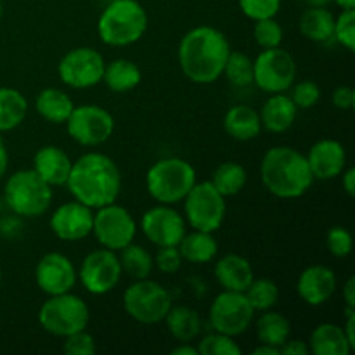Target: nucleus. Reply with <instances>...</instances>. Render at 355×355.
I'll return each mask as SVG.
<instances>
[{"instance_id": "obj_1", "label": "nucleus", "mask_w": 355, "mask_h": 355, "mask_svg": "<svg viewBox=\"0 0 355 355\" xmlns=\"http://www.w3.org/2000/svg\"><path fill=\"white\" fill-rule=\"evenodd\" d=\"M66 186L76 201L97 210L118 200L121 173L116 163L104 153H85L73 162Z\"/></svg>"}, {"instance_id": "obj_2", "label": "nucleus", "mask_w": 355, "mask_h": 355, "mask_svg": "<svg viewBox=\"0 0 355 355\" xmlns=\"http://www.w3.org/2000/svg\"><path fill=\"white\" fill-rule=\"evenodd\" d=\"M231 44L214 26H196L187 31L179 44V64L186 78L198 85L217 82L224 73Z\"/></svg>"}, {"instance_id": "obj_3", "label": "nucleus", "mask_w": 355, "mask_h": 355, "mask_svg": "<svg viewBox=\"0 0 355 355\" xmlns=\"http://www.w3.org/2000/svg\"><path fill=\"white\" fill-rule=\"evenodd\" d=\"M260 177L266 189L281 200L304 196L314 182L305 155L290 146H276L263 155Z\"/></svg>"}, {"instance_id": "obj_4", "label": "nucleus", "mask_w": 355, "mask_h": 355, "mask_svg": "<svg viewBox=\"0 0 355 355\" xmlns=\"http://www.w3.org/2000/svg\"><path fill=\"white\" fill-rule=\"evenodd\" d=\"M148 12L137 0H111L97 21L99 38L110 47H127L144 37Z\"/></svg>"}, {"instance_id": "obj_5", "label": "nucleus", "mask_w": 355, "mask_h": 355, "mask_svg": "<svg viewBox=\"0 0 355 355\" xmlns=\"http://www.w3.org/2000/svg\"><path fill=\"white\" fill-rule=\"evenodd\" d=\"M196 184V170L182 158H163L149 166L146 186L153 200L159 205H175L184 201Z\"/></svg>"}, {"instance_id": "obj_6", "label": "nucleus", "mask_w": 355, "mask_h": 355, "mask_svg": "<svg viewBox=\"0 0 355 355\" xmlns=\"http://www.w3.org/2000/svg\"><path fill=\"white\" fill-rule=\"evenodd\" d=\"M3 198L17 217L35 218L51 207L52 187L33 168L17 170L7 179Z\"/></svg>"}, {"instance_id": "obj_7", "label": "nucleus", "mask_w": 355, "mask_h": 355, "mask_svg": "<svg viewBox=\"0 0 355 355\" xmlns=\"http://www.w3.org/2000/svg\"><path fill=\"white\" fill-rule=\"evenodd\" d=\"M90 321L89 305L71 291L61 295H52L42 304L38 311V322L49 335L66 338L87 329Z\"/></svg>"}, {"instance_id": "obj_8", "label": "nucleus", "mask_w": 355, "mask_h": 355, "mask_svg": "<svg viewBox=\"0 0 355 355\" xmlns=\"http://www.w3.org/2000/svg\"><path fill=\"white\" fill-rule=\"evenodd\" d=\"M172 295L156 281L137 279L125 290L123 309L141 324H158L172 307Z\"/></svg>"}, {"instance_id": "obj_9", "label": "nucleus", "mask_w": 355, "mask_h": 355, "mask_svg": "<svg viewBox=\"0 0 355 355\" xmlns=\"http://www.w3.org/2000/svg\"><path fill=\"white\" fill-rule=\"evenodd\" d=\"M186 222L194 231L215 232L224 224L227 205L225 198L215 189L210 180L194 184L193 189L184 198Z\"/></svg>"}, {"instance_id": "obj_10", "label": "nucleus", "mask_w": 355, "mask_h": 355, "mask_svg": "<svg viewBox=\"0 0 355 355\" xmlns=\"http://www.w3.org/2000/svg\"><path fill=\"white\" fill-rule=\"evenodd\" d=\"M297 78V62L281 47L263 49L253 61V83L267 94L286 92Z\"/></svg>"}, {"instance_id": "obj_11", "label": "nucleus", "mask_w": 355, "mask_h": 355, "mask_svg": "<svg viewBox=\"0 0 355 355\" xmlns=\"http://www.w3.org/2000/svg\"><path fill=\"white\" fill-rule=\"evenodd\" d=\"M92 234L103 248L120 252L127 245L134 243L137 234V224L127 208L116 205V201L106 207L97 208L94 214Z\"/></svg>"}, {"instance_id": "obj_12", "label": "nucleus", "mask_w": 355, "mask_h": 355, "mask_svg": "<svg viewBox=\"0 0 355 355\" xmlns=\"http://www.w3.org/2000/svg\"><path fill=\"white\" fill-rule=\"evenodd\" d=\"M66 130L75 142L94 148L104 144L113 135L114 118L97 104H82L73 107L66 120Z\"/></svg>"}, {"instance_id": "obj_13", "label": "nucleus", "mask_w": 355, "mask_h": 355, "mask_svg": "<svg viewBox=\"0 0 355 355\" xmlns=\"http://www.w3.org/2000/svg\"><path fill=\"white\" fill-rule=\"evenodd\" d=\"M255 311L241 291L224 290L210 305V324L215 331L239 336L252 326Z\"/></svg>"}, {"instance_id": "obj_14", "label": "nucleus", "mask_w": 355, "mask_h": 355, "mask_svg": "<svg viewBox=\"0 0 355 355\" xmlns=\"http://www.w3.org/2000/svg\"><path fill=\"white\" fill-rule=\"evenodd\" d=\"M106 62L101 52L92 47H76L62 55L58 75L71 89H90L103 82Z\"/></svg>"}, {"instance_id": "obj_15", "label": "nucleus", "mask_w": 355, "mask_h": 355, "mask_svg": "<svg viewBox=\"0 0 355 355\" xmlns=\"http://www.w3.org/2000/svg\"><path fill=\"white\" fill-rule=\"evenodd\" d=\"M120 259L113 250L99 248L82 260L78 279L90 295H106L118 286L121 279Z\"/></svg>"}, {"instance_id": "obj_16", "label": "nucleus", "mask_w": 355, "mask_h": 355, "mask_svg": "<svg viewBox=\"0 0 355 355\" xmlns=\"http://www.w3.org/2000/svg\"><path fill=\"white\" fill-rule=\"evenodd\" d=\"M141 229L148 241L162 246H179L187 231V222L172 205H158L142 215Z\"/></svg>"}, {"instance_id": "obj_17", "label": "nucleus", "mask_w": 355, "mask_h": 355, "mask_svg": "<svg viewBox=\"0 0 355 355\" xmlns=\"http://www.w3.org/2000/svg\"><path fill=\"white\" fill-rule=\"evenodd\" d=\"M35 281L45 295L52 297L71 291L78 281V272L68 257L51 252L38 260L35 267Z\"/></svg>"}, {"instance_id": "obj_18", "label": "nucleus", "mask_w": 355, "mask_h": 355, "mask_svg": "<svg viewBox=\"0 0 355 355\" xmlns=\"http://www.w3.org/2000/svg\"><path fill=\"white\" fill-rule=\"evenodd\" d=\"M94 214L92 208L80 201H69L55 208L51 215V231L61 241H82L92 234Z\"/></svg>"}, {"instance_id": "obj_19", "label": "nucleus", "mask_w": 355, "mask_h": 355, "mask_svg": "<svg viewBox=\"0 0 355 355\" xmlns=\"http://www.w3.org/2000/svg\"><path fill=\"white\" fill-rule=\"evenodd\" d=\"M311 172L318 180H331L342 175L347 166V151L335 139H321L314 142L305 155Z\"/></svg>"}, {"instance_id": "obj_20", "label": "nucleus", "mask_w": 355, "mask_h": 355, "mask_svg": "<svg viewBox=\"0 0 355 355\" xmlns=\"http://www.w3.org/2000/svg\"><path fill=\"white\" fill-rule=\"evenodd\" d=\"M336 291V276L333 269L322 263L309 266L298 276L297 293L311 307H319L329 302Z\"/></svg>"}, {"instance_id": "obj_21", "label": "nucleus", "mask_w": 355, "mask_h": 355, "mask_svg": "<svg viewBox=\"0 0 355 355\" xmlns=\"http://www.w3.org/2000/svg\"><path fill=\"white\" fill-rule=\"evenodd\" d=\"M73 162L58 146H44L33 156V170L51 187L66 186Z\"/></svg>"}, {"instance_id": "obj_22", "label": "nucleus", "mask_w": 355, "mask_h": 355, "mask_svg": "<svg viewBox=\"0 0 355 355\" xmlns=\"http://www.w3.org/2000/svg\"><path fill=\"white\" fill-rule=\"evenodd\" d=\"M214 274L215 279L224 290L241 291V293H245V290L255 277L252 263L248 262V259L238 255V253H227L222 259H218L215 263Z\"/></svg>"}, {"instance_id": "obj_23", "label": "nucleus", "mask_w": 355, "mask_h": 355, "mask_svg": "<svg viewBox=\"0 0 355 355\" xmlns=\"http://www.w3.org/2000/svg\"><path fill=\"white\" fill-rule=\"evenodd\" d=\"M298 107L291 101L290 96L284 92L270 94L269 99L263 103L262 110H260V121H262V128H266L270 134H284L293 127L295 120H297Z\"/></svg>"}, {"instance_id": "obj_24", "label": "nucleus", "mask_w": 355, "mask_h": 355, "mask_svg": "<svg viewBox=\"0 0 355 355\" xmlns=\"http://www.w3.org/2000/svg\"><path fill=\"white\" fill-rule=\"evenodd\" d=\"M224 130L229 137L241 142L259 137L260 132H262V121H260L259 111L245 106V104L232 106L224 116Z\"/></svg>"}, {"instance_id": "obj_25", "label": "nucleus", "mask_w": 355, "mask_h": 355, "mask_svg": "<svg viewBox=\"0 0 355 355\" xmlns=\"http://www.w3.org/2000/svg\"><path fill=\"white\" fill-rule=\"evenodd\" d=\"M307 345L311 354L315 355H349L352 352L345 331L335 322H322L315 326Z\"/></svg>"}, {"instance_id": "obj_26", "label": "nucleus", "mask_w": 355, "mask_h": 355, "mask_svg": "<svg viewBox=\"0 0 355 355\" xmlns=\"http://www.w3.org/2000/svg\"><path fill=\"white\" fill-rule=\"evenodd\" d=\"M163 321L166 322L170 335L179 340L180 343H191L201 333L200 314L193 307H187V305H175V307L172 305Z\"/></svg>"}, {"instance_id": "obj_27", "label": "nucleus", "mask_w": 355, "mask_h": 355, "mask_svg": "<svg viewBox=\"0 0 355 355\" xmlns=\"http://www.w3.org/2000/svg\"><path fill=\"white\" fill-rule=\"evenodd\" d=\"M142 73L141 68L130 59H114L106 64L103 75V82L106 83L111 92L125 94L134 90L141 83Z\"/></svg>"}, {"instance_id": "obj_28", "label": "nucleus", "mask_w": 355, "mask_h": 355, "mask_svg": "<svg viewBox=\"0 0 355 355\" xmlns=\"http://www.w3.org/2000/svg\"><path fill=\"white\" fill-rule=\"evenodd\" d=\"M298 28L307 40L322 44V42H328L333 38L335 16L326 7H309L300 16Z\"/></svg>"}, {"instance_id": "obj_29", "label": "nucleus", "mask_w": 355, "mask_h": 355, "mask_svg": "<svg viewBox=\"0 0 355 355\" xmlns=\"http://www.w3.org/2000/svg\"><path fill=\"white\" fill-rule=\"evenodd\" d=\"M179 252L184 260L191 263H208L215 259L218 252L217 239L214 238V232L194 231L189 234H184L179 243Z\"/></svg>"}, {"instance_id": "obj_30", "label": "nucleus", "mask_w": 355, "mask_h": 355, "mask_svg": "<svg viewBox=\"0 0 355 355\" xmlns=\"http://www.w3.org/2000/svg\"><path fill=\"white\" fill-rule=\"evenodd\" d=\"M73 104L71 97L61 89H44L37 96V111L44 120L51 123H66L71 114Z\"/></svg>"}, {"instance_id": "obj_31", "label": "nucleus", "mask_w": 355, "mask_h": 355, "mask_svg": "<svg viewBox=\"0 0 355 355\" xmlns=\"http://www.w3.org/2000/svg\"><path fill=\"white\" fill-rule=\"evenodd\" d=\"M255 331L260 343L277 347L281 350L284 342L290 338L291 324L281 312L269 309V311H263V314L257 319Z\"/></svg>"}, {"instance_id": "obj_32", "label": "nucleus", "mask_w": 355, "mask_h": 355, "mask_svg": "<svg viewBox=\"0 0 355 355\" xmlns=\"http://www.w3.org/2000/svg\"><path fill=\"white\" fill-rule=\"evenodd\" d=\"M26 113V97L12 87H0V134L19 127Z\"/></svg>"}, {"instance_id": "obj_33", "label": "nucleus", "mask_w": 355, "mask_h": 355, "mask_svg": "<svg viewBox=\"0 0 355 355\" xmlns=\"http://www.w3.org/2000/svg\"><path fill=\"white\" fill-rule=\"evenodd\" d=\"M246 180H248V173H246L245 166H243L241 163L225 162L220 163V165L214 170L210 182L214 184L215 189H217L222 196L229 198L241 193Z\"/></svg>"}, {"instance_id": "obj_34", "label": "nucleus", "mask_w": 355, "mask_h": 355, "mask_svg": "<svg viewBox=\"0 0 355 355\" xmlns=\"http://www.w3.org/2000/svg\"><path fill=\"white\" fill-rule=\"evenodd\" d=\"M121 255L120 259L121 270H123L127 276H130L132 279H146L151 274L153 267H155V260L153 255L141 245H127L125 248L120 250Z\"/></svg>"}, {"instance_id": "obj_35", "label": "nucleus", "mask_w": 355, "mask_h": 355, "mask_svg": "<svg viewBox=\"0 0 355 355\" xmlns=\"http://www.w3.org/2000/svg\"><path fill=\"white\" fill-rule=\"evenodd\" d=\"M245 297L255 312L269 311L279 300V288L269 277H253L250 286L245 290Z\"/></svg>"}, {"instance_id": "obj_36", "label": "nucleus", "mask_w": 355, "mask_h": 355, "mask_svg": "<svg viewBox=\"0 0 355 355\" xmlns=\"http://www.w3.org/2000/svg\"><path fill=\"white\" fill-rule=\"evenodd\" d=\"M234 87H248L253 83V61L239 51L229 52L224 73Z\"/></svg>"}, {"instance_id": "obj_37", "label": "nucleus", "mask_w": 355, "mask_h": 355, "mask_svg": "<svg viewBox=\"0 0 355 355\" xmlns=\"http://www.w3.org/2000/svg\"><path fill=\"white\" fill-rule=\"evenodd\" d=\"M200 355H239L241 347L234 342V338L224 333H208L198 342L196 345Z\"/></svg>"}, {"instance_id": "obj_38", "label": "nucleus", "mask_w": 355, "mask_h": 355, "mask_svg": "<svg viewBox=\"0 0 355 355\" xmlns=\"http://www.w3.org/2000/svg\"><path fill=\"white\" fill-rule=\"evenodd\" d=\"M253 38H255V42L262 49L281 47L283 28H281V24L274 17L259 19L255 21V26H253Z\"/></svg>"}, {"instance_id": "obj_39", "label": "nucleus", "mask_w": 355, "mask_h": 355, "mask_svg": "<svg viewBox=\"0 0 355 355\" xmlns=\"http://www.w3.org/2000/svg\"><path fill=\"white\" fill-rule=\"evenodd\" d=\"M326 246H328L329 253L336 259H345L352 253L354 239L352 234L347 227H342V225H335L328 231V236H326Z\"/></svg>"}, {"instance_id": "obj_40", "label": "nucleus", "mask_w": 355, "mask_h": 355, "mask_svg": "<svg viewBox=\"0 0 355 355\" xmlns=\"http://www.w3.org/2000/svg\"><path fill=\"white\" fill-rule=\"evenodd\" d=\"M333 37L347 49H355V9H342V14L335 17V33Z\"/></svg>"}, {"instance_id": "obj_41", "label": "nucleus", "mask_w": 355, "mask_h": 355, "mask_svg": "<svg viewBox=\"0 0 355 355\" xmlns=\"http://www.w3.org/2000/svg\"><path fill=\"white\" fill-rule=\"evenodd\" d=\"M239 9L253 21L276 17L281 9V0H238Z\"/></svg>"}, {"instance_id": "obj_42", "label": "nucleus", "mask_w": 355, "mask_h": 355, "mask_svg": "<svg viewBox=\"0 0 355 355\" xmlns=\"http://www.w3.org/2000/svg\"><path fill=\"white\" fill-rule=\"evenodd\" d=\"M291 101L298 110H309V107L315 106L321 99V89L318 83L311 82V80H304V82L297 83L291 90Z\"/></svg>"}, {"instance_id": "obj_43", "label": "nucleus", "mask_w": 355, "mask_h": 355, "mask_svg": "<svg viewBox=\"0 0 355 355\" xmlns=\"http://www.w3.org/2000/svg\"><path fill=\"white\" fill-rule=\"evenodd\" d=\"M62 350L68 355H92L96 354V340L83 329V331L66 336Z\"/></svg>"}, {"instance_id": "obj_44", "label": "nucleus", "mask_w": 355, "mask_h": 355, "mask_svg": "<svg viewBox=\"0 0 355 355\" xmlns=\"http://www.w3.org/2000/svg\"><path fill=\"white\" fill-rule=\"evenodd\" d=\"M153 260H155V266L158 267L159 272L163 274H175L184 262L177 246H162L156 257H153Z\"/></svg>"}, {"instance_id": "obj_45", "label": "nucleus", "mask_w": 355, "mask_h": 355, "mask_svg": "<svg viewBox=\"0 0 355 355\" xmlns=\"http://www.w3.org/2000/svg\"><path fill=\"white\" fill-rule=\"evenodd\" d=\"M333 104L338 110H352L355 106V90L350 85H340L333 90Z\"/></svg>"}, {"instance_id": "obj_46", "label": "nucleus", "mask_w": 355, "mask_h": 355, "mask_svg": "<svg viewBox=\"0 0 355 355\" xmlns=\"http://www.w3.org/2000/svg\"><path fill=\"white\" fill-rule=\"evenodd\" d=\"M311 349L305 342L302 340H290L288 338L284 342V345L281 347V355H309Z\"/></svg>"}, {"instance_id": "obj_47", "label": "nucleus", "mask_w": 355, "mask_h": 355, "mask_svg": "<svg viewBox=\"0 0 355 355\" xmlns=\"http://www.w3.org/2000/svg\"><path fill=\"white\" fill-rule=\"evenodd\" d=\"M342 186L350 198L355 196V168H345L342 172Z\"/></svg>"}, {"instance_id": "obj_48", "label": "nucleus", "mask_w": 355, "mask_h": 355, "mask_svg": "<svg viewBox=\"0 0 355 355\" xmlns=\"http://www.w3.org/2000/svg\"><path fill=\"white\" fill-rule=\"evenodd\" d=\"M343 300H345V307L355 309V277H349L343 286Z\"/></svg>"}, {"instance_id": "obj_49", "label": "nucleus", "mask_w": 355, "mask_h": 355, "mask_svg": "<svg viewBox=\"0 0 355 355\" xmlns=\"http://www.w3.org/2000/svg\"><path fill=\"white\" fill-rule=\"evenodd\" d=\"M7 166H9V151H7L6 142H3L2 135H0V179L6 175Z\"/></svg>"}, {"instance_id": "obj_50", "label": "nucleus", "mask_w": 355, "mask_h": 355, "mask_svg": "<svg viewBox=\"0 0 355 355\" xmlns=\"http://www.w3.org/2000/svg\"><path fill=\"white\" fill-rule=\"evenodd\" d=\"M172 355H200L198 354V349L196 347L189 345V343L182 342L179 347H175V349H172Z\"/></svg>"}, {"instance_id": "obj_51", "label": "nucleus", "mask_w": 355, "mask_h": 355, "mask_svg": "<svg viewBox=\"0 0 355 355\" xmlns=\"http://www.w3.org/2000/svg\"><path fill=\"white\" fill-rule=\"evenodd\" d=\"M253 355H281V350L277 347L266 345V343H260L257 349H253Z\"/></svg>"}, {"instance_id": "obj_52", "label": "nucleus", "mask_w": 355, "mask_h": 355, "mask_svg": "<svg viewBox=\"0 0 355 355\" xmlns=\"http://www.w3.org/2000/svg\"><path fill=\"white\" fill-rule=\"evenodd\" d=\"M309 7H328L333 0H304Z\"/></svg>"}, {"instance_id": "obj_53", "label": "nucleus", "mask_w": 355, "mask_h": 355, "mask_svg": "<svg viewBox=\"0 0 355 355\" xmlns=\"http://www.w3.org/2000/svg\"><path fill=\"white\" fill-rule=\"evenodd\" d=\"M333 2L342 7V9H354L355 7V0H333Z\"/></svg>"}, {"instance_id": "obj_54", "label": "nucleus", "mask_w": 355, "mask_h": 355, "mask_svg": "<svg viewBox=\"0 0 355 355\" xmlns=\"http://www.w3.org/2000/svg\"><path fill=\"white\" fill-rule=\"evenodd\" d=\"M2 0H0V19H2Z\"/></svg>"}, {"instance_id": "obj_55", "label": "nucleus", "mask_w": 355, "mask_h": 355, "mask_svg": "<svg viewBox=\"0 0 355 355\" xmlns=\"http://www.w3.org/2000/svg\"><path fill=\"white\" fill-rule=\"evenodd\" d=\"M0 279H2V269H0Z\"/></svg>"}, {"instance_id": "obj_56", "label": "nucleus", "mask_w": 355, "mask_h": 355, "mask_svg": "<svg viewBox=\"0 0 355 355\" xmlns=\"http://www.w3.org/2000/svg\"><path fill=\"white\" fill-rule=\"evenodd\" d=\"M107 2H111V0H107Z\"/></svg>"}]
</instances>
